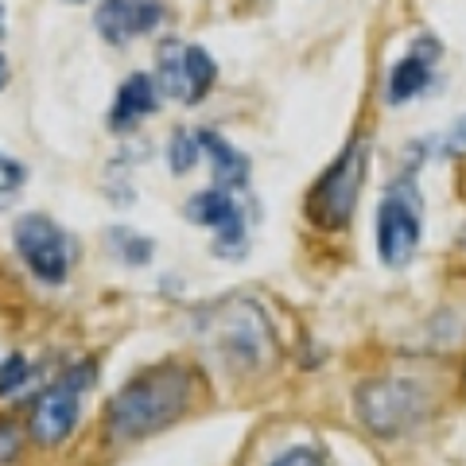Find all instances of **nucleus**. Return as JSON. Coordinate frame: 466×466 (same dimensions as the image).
I'll return each instance as SVG.
<instances>
[{"mask_svg":"<svg viewBox=\"0 0 466 466\" xmlns=\"http://www.w3.org/2000/svg\"><path fill=\"white\" fill-rule=\"evenodd\" d=\"M195 397V373L179 361L144 370L106 404V431L113 443H133L175 424Z\"/></svg>","mask_w":466,"mask_h":466,"instance_id":"1","label":"nucleus"},{"mask_svg":"<svg viewBox=\"0 0 466 466\" xmlns=\"http://www.w3.org/2000/svg\"><path fill=\"white\" fill-rule=\"evenodd\" d=\"M370 171V140L354 137L308 191V218L319 229H346Z\"/></svg>","mask_w":466,"mask_h":466,"instance_id":"2","label":"nucleus"},{"mask_svg":"<svg viewBox=\"0 0 466 466\" xmlns=\"http://www.w3.org/2000/svg\"><path fill=\"white\" fill-rule=\"evenodd\" d=\"M12 241H16V253L27 265V272L47 288L66 284V276L75 272L82 253V245L47 214H24L16 229H12Z\"/></svg>","mask_w":466,"mask_h":466,"instance_id":"3","label":"nucleus"},{"mask_svg":"<svg viewBox=\"0 0 466 466\" xmlns=\"http://www.w3.org/2000/svg\"><path fill=\"white\" fill-rule=\"evenodd\" d=\"M424 238V218H420V191L412 179H397L377 207V253L389 268H404L416 257Z\"/></svg>","mask_w":466,"mask_h":466,"instance_id":"4","label":"nucleus"},{"mask_svg":"<svg viewBox=\"0 0 466 466\" xmlns=\"http://www.w3.org/2000/svg\"><path fill=\"white\" fill-rule=\"evenodd\" d=\"M214 82H218V63L207 47H198V43H179V39L159 43L156 86L164 97L183 101V106H198V101L214 90Z\"/></svg>","mask_w":466,"mask_h":466,"instance_id":"5","label":"nucleus"},{"mask_svg":"<svg viewBox=\"0 0 466 466\" xmlns=\"http://www.w3.org/2000/svg\"><path fill=\"white\" fill-rule=\"evenodd\" d=\"M214 342L218 358L238 370H260L265 354L272 350L268 342V323L257 303H226L214 311Z\"/></svg>","mask_w":466,"mask_h":466,"instance_id":"6","label":"nucleus"},{"mask_svg":"<svg viewBox=\"0 0 466 466\" xmlns=\"http://www.w3.org/2000/svg\"><path fill=\"white\" fill-rule=\"evenodd\" d=\"M358 416L373 435H400L428 416V397L416 381H381L358 392Z\"/></svg>","mask_w":466,"mask_h":466,"instance_id":"7","label":"nucleus"},{"mask_svg":"<svg viewBox=\"0 0 466 466\" xmlns=\"http://www.w3.org/2000/svg\"><path fill=\"white\" fill-rule=\"evenodd\" d=\"M94 381V366L82 370H66L58 381L43 392L32 408V435L43 447H58L70 431L78 428V412H82V392Z\"/></svg>","mask_w":466,"mask_h":466,"instance_id":"8","label":"nucleus"},{"mask_svg":"<svg viewBox=\"0 0 466 466\" xmlns=\"http://www.w3.org/2000/svg\"><path fill=\"white\" fill-rule=\"evenodd\" d=\"M187 218H191L195 226L218 229V238H214V253L218 257H241L245 249H249L241 202L233 198V191H226V187H210V191L191 195L187 198Z\"/></svg>","mask_w":466,"mask_h":466,"instance_id":"9","label":"nucleus"},{"mask_svg":"<svg viewBox=\"0 0 466 466\" xmlns=\"http://www.w3.org/2000/svg\"><path fill=\"white\" fill-rule=\"evenodd\" d=\"M164 20V0H101L94 12V27L109 47H128L133 39L152 35Z\"/></svg>","mask_w":466,"mask_h":466,"instance_id":"10","label":"nucleus"},{"mask_svg":"<svg viewBox=\"0 0 466 466\" xmlns=\"http://www.w3.org/2000/svg\"><path fill=\"white\" fill-rule=\"evenodd\" d=\"M440 55H443L440 39H431V35L416 39L412 51H408L400 63L389 70V82H385V101H389V106H404V101L428 94L431 66H435V58H440Z\"/></svg>","mask_w":466,"mask_h":466,"instance_id":"11","label":"nucleus"},{"mask_svg":"<svg viewBox=\"0 0 466 466\" xmlns=\"http://www.w3.org/2000/svg\"><path fill=\"white\" fill-rule=\"evenodd\" d=\"M159 109V86L152 75H128L121 82V90H116L113 106H109V128L113 133H128L133 125L148 121V116Z\"/></svg>","mask_w":466,"mask_h":466,"instance_id":"12","label":"nucleus"},{"mask_svg":"<svg viewBox=\"0 0 466 466\" xmlns=\"http://www.w3.org/2000/svg\"><path fill=\"white\" fill-rule=\"evenodd\" d=\"M198 148L207 152V159H210L214 187L238 191V187L249 183V159H245V152H238L226 137H218L214 128H198Z\"/></svg>","mask_w":466,"mask_h":466,"instance_id":"13","label":"nucleus"},{"mask_svg":"<svg viewBox=\"0 0 466 466\" xmlns=\"http://www.w3.org/2000/svg\"><path fill=\"white\" fill-rule=\"evenodd\" d=\"M198 156H202V148H198V133H187V128H179V133L167 140V167H171L175 175L195 171Z\"/></svg>","mask_w":466,"mask_h":466,"instance_id":"14","label":"nucleus"},{"mask_svg":"<svg viewBox=\"0 0 466 466\" xmlns=\"http://www.w3.org/2000/svg\"><path fill=\"white\" fill-rule=\"evenodd\" d=\"M109 245L116 249V257L125 260V265H148L152 260V241L140 238L133 229H109Z\"/></svg>","mask_w":466,"mask_h":466,"instance_id":"15","label":"nucleus"},{"mask_svg":"<svg viewBox=\"0 0 466 466\" xmlns=\"http://www.w3.org/2000/svg\"><path fill=\"white\" fill-rule=\"evenodd\" d=\"M27 377H32V366H27V358H20V354L5 358V366H0V397H12L16 389H24Z\"/></svg>","mask_w":466,"mask_h":466,"instance_id":"16","label":"nucleus"},{"mask_svg":"<svg viewBox=\"0 0 466 466\" xmlns=\"http://www.w3.org/2000/svg\"><path fill=\"white\" fill-rule=\"evenodd\" d=\"M24 183H27V167H24V164H16V159H8L5 152H0V198L16 195Z\"/></svg>","mask_w":466,"mask_h":466,"instance_id":"17","label":"nucleus"},{"mask_svg":"<svg viewBox=\"0 0 466 466\" xmlns=\"http://www.w3.org/2000/svg\"><path fill=\"white\" fill-rule=\"evenodd\" d=\"M272 466H327V459H323V451H315V447H291Z\"/></svg>","mask_w":466,"mask_h":466,"instance_id":"18","label":"nucleus"},{"mask_svg":"<svg viewBox=\"0 0 466 466\" xmlns=\"http://www.w3.org/2000/svg\"><path fill=\"white\" fill-rule=\"evenodd\" d=\"M16 451H20V431L12 424H0V466L16 459Z\"/></svg>","mask_w":466,"mask_h":466,"instance_id":"19","label":"nucleus"},{"mask_svg":"<svg viewBox=\"0 0 466 466\" xmlns=\"http://www.w3.org/2000/svg\"><path fill=\"white\" fill-rule=\"evenodd\" d=\"M443 152H447V156H466V113L459 116L455 125H451V133H447Z\"/></svg>","mask_w":466,"mask_h":466,"instance_id":"20","label":"nucleus"},{"mask_svg":"<svg viewBox=\"0 0 466 466\" xmlns=\"http://www.w3.org/2000/svg\"><path fill=\"white\" fill-rule=\"evenodd\" d=\"M5 86H8V58L0 55V90H5Z\"/></svg>","mask_w":466,"mask_h":466,"instance_id":"21","label":"nucleus"},{"mask_svg":"<svg viewBox=\"0 0 466 466\" xmlns=\"http://www.w3.org/2000/svg\"><path fill=\"white\" fill-rule=\"evenodd\" d=\"M0 39H5V5H0Z\"/></svg>","mask_w":466,"mask_h":466,"instance_id":"22","label":"nucleus"},{"mask_svg":"<svg viewBox=\"0 0 466 466\" xmlns=\"http://www.w3.org/2000/svg\"><path fill=\"white\" fill-rule=\"evenodd\" d=\"M66 5H86V0H66Z\"/></svg>","mask_w":466,"mask_h":466,"instance_id":"23","label":"nucleus"}]
</instances>
